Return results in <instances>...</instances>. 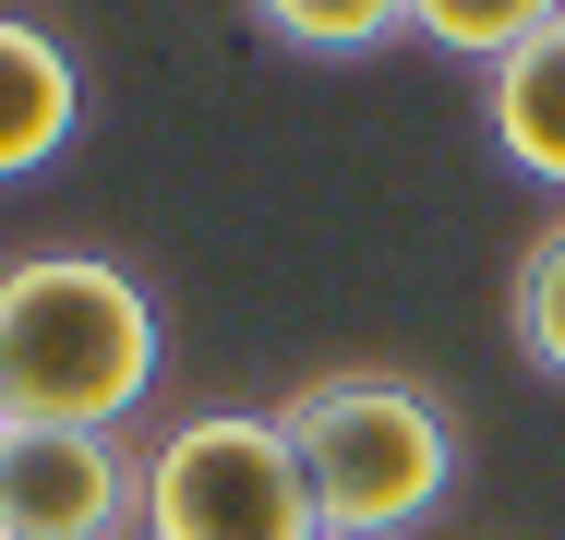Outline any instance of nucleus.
<instances>
[{
  "instance_id": "f257e3e1",
  "label": "nucleus",
  "mask_w": 565,
  "mask_h": 540,
  "mask_svg": "<svg viewBox=\"0 0 565 540\" xmlns=\"http://www.w3.org/2000/svg\"><path fill=\"white\" fill-rule=\"evenodd\" d=\"M157 397V301L109 252L0 264V421L12 432H120Z\"/></svg>"
},
{
  "instance_id": "f03ea898",
  "label": "nucleus",
  "mask_w": 565,
  "mask_h": 540,
  "mask_svg": "<svg viewBox=\"0 0 565 540\" xmlns=\"http://www.w3.org/2000/svg\"><path fill=\"white\" fill-rule=\"evenodd\" d=\"M277 432L313 480L326 540H409L457 493V409L422 372H313L277 409Z\"/></svg>"
},
{
  "instance_id": "7ed1b4c3",
  "label": "nucleus",
  "mask_w": 565,
  "mask_h": 540,
  "mask_svg": "<svg viewBox=\"0 0 565 540\" xmlns=\"http://www.w3.org/2000/svg\"><path fill=\"white\" fill-rule=\"evenodd\" d=\"M132 529L145 540H326V517H313V480H301L277 409H193L145 444Z\"/></svg>"
},
{
  "instance_id": "20e7f679",
  "label": "nucleus",
  "mask_w": 565,
  "mask_h": 540,
  "mask_svg": "<svg viewBox=\"0 0 565 540\" xmlns=\"http://www.w3.org/2000/svg\"><path fill=\"white\" fill-rule=\"evenodd\" d=\"M132 468L120 432H0V540H120Z\"/></svg>"
},
{
  "instance_id": "39448f33",
  "label": "nucleus",
  "mask_w": 565,
  "mask_h": 540,
  "mask_svg": "<svg viewBox=\"0 0 565 540\" xmlns=\"http://www.w3.org/2000/svg\"><path fill=\"white\" fill-rule=\"evenodd\" d=\"M73 132H85V61L36 12H0V181L49 169Z\"/></svg>"
},
{
  "instance_id": "423d86ee",
  "label": "nucleus",
  "mask_w": 565,
  "mask_h": 540,
  "mask_svg": "<svg viewBox=\"0 0 565 540\" xmlns=\"http://www.w3.org/2000/svg\"><path fill=\"white\" fill-rule=\"evenodd\" d=\"M481 120H493V156L505 169H530V181L565 193V24H542L530 48H505L481 73Z\"/></svg>"
},
{
  "instance_id": "0eeeda50",
  "label": "nucleus",
  "mask_w": 565,
  "mask_h": 540,
  "mask_svg": "<svg viewBox=\"0 0 565 540\" xmlns=\"http://www.w3.org/2000/svg\"><path fill=\"white\" fill-rule=\"evenodd\" d=\"M253 24L301 61H373L385 36H409V0H253Z\"/></svg>"
},
{
  "instance_id": "6e6552de",
  "label": "nucleus",
  "mask_w": 565,
  "mask_h": 540,
  "mask_svg": "<svg viewBox=\"0 0 565 540\" xmlns=\"http://www.w3.org/2000/svg\"><path fill=\"white\" fill-rule=\"evenodd\" d=\"M542 24H565V0H409V36H434L446 61H505V48H530Z\"/></svg>"
},
{
  "instance_id": "1a4fd4ad",
  "label": "nucleus",
  "mask_w": 565,
  "mask_h": 540,
  "mask_svg": "<svg viewBox=\"0 0 565 540\" xmlns=\"http://www.w3.org/2000/svg\"><path fill=\"white\" fill-rule=\"evenodd\" d=\"M505 324H518L530 372H554V385H565V216L518 252V277H505Z\"/></svg>"
},
{
  "instance_id": "9d476101",
  "label": "nucleus",
  "mask_w": 565,
  "mask_h": 540,
  "mask_svg": "<svg viewBox=\"0 0 565 540\" xmlns=\"http://www.w3.org/2000/svg\"><path fill=\"white\" fill-rule=\"evenodd\" d=\"M0 432H12V421H0Z\"/></svg>"
}]
</instances>
